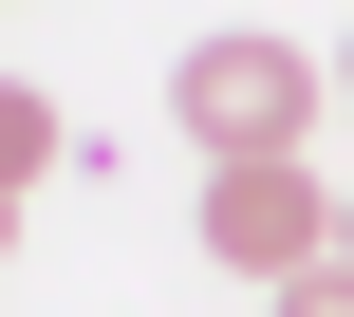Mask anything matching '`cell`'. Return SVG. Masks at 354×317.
Returning a JSON list of instances; mask_svg holds the SVG:
<instances>
[{"label":"cell","mask_w":354,"mask_h":317,"mask_svg":"<svg viewBox=\"0 0 354 317\" xmlns=\"http://www.w3.org/2000/svg\"><path fill=\"white\" fill-rule=\"evenodd\" d=\"M0 262H19V206H0Z\"/></svg>","instance_id":"8992f818"},{"label":"cell","mask_w":354,"mask_h":317,"mask_svg":"<svg viewBox=\"0 0 354 317\" xmlns=\"http://www.w3.org/2000/svg\"><path fill=\"white\" fill-rule=\"evenodd\" d=\"M336 112H354V37H336Z\"/></svg>","instance_id":"5b68a950"},{"label":"cell","mask_w":354,"mask_h":317,"mask_svg":"<svg viewBox=\"0 0 354 317\" xmlns=\"http://www.w3.org/2000/svg\"><path fill=\"white\" fill-rule=\"evenodd\" d=\"M168 112L205 131V168H299V131H317L336 93H317V56H299V37H261V19H224V37H187V75H168Z\"/></svg>","instance_id":"6da1fadb"},{"label":"cell","mask_w":354,"mask_h":317,"mask_svg":"<svg viewBox=\"0 0 354 317\" xmlns=\"http://www.w3.org/2000/svg\"><path fill=\"white\" fill-rule=\"evenodd\" d=\"M56 150H75V131H56V93H37V75H0V206H19Z\"/></svg>","instance_id":"3957f363"},{"label":"cell","mask_w":354,"mask_h":317,"mask_svg":"<svg viewBox=\"0 0 354 317\" xmlns=\"http://www.w3.org/2000/svg\"><path fill=\"white\" fill-rule=\"evenodd\" d=\"M205 262H224V280H317V262H336L317 168H205Z\"/></svg>","instance_id":"7a4b0ae2"},{"label":"cell","mask_w":354,"mask_h":317,"mask_svg":"<svg viewBox=\"0 0 354 317\" xmlns=\"http://www.w3.org/2000/svg\"><path fill=\"white\" fill-rule=\"evenodd\" d=\"M280 317H354V262H317V280H280Z\"/></svg>","instance_id":"277c9868"},{"label":"cell","mask_w":354,"mask_h":317,"mask_svg":"<svg viewBox=\"0 0 354 317\" xmlns=\"http://www.w3.org/2000/svg\"><path fill=\"white\" fill-rule=\"evenodd\" d=\"M336 262H354V206H336Z\"/></svg>","instance_id":"52a82bcc"}]
</instances>
